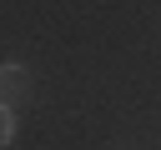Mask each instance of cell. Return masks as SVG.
Here are the masks:
<instances>
[{
  "mask_svg": "<svg viewBox=\"0 0 161 150\" xmlns=\"http://www.w3.org/2000/svg\"><path fill=\"white\" fill-rule=\"evenodd\" d=\"M30 85H35V80H30V70H25V65H15V60H5V65H0V105L25 100V95H30Z\"/></svg>",
  "mask_w": 161,
  "mask_h": 150,
  "instance_id": "1",
  "label": "cell"
},
{
  "mask_svg": "<svg viewBox=\"0 0 161 150\" xmlns=\"http://www.w3.org/2000/svg\"><path fill=\"white\" fill-rule=\"evenodd\" d=\"M10 140H15V110L0 105V145H10Z\"/></svg>",
  "mask_w": 161,
  "mask_h": 150,
  "instance_id": "2",
  "label": "cell"
}]
</instances>
